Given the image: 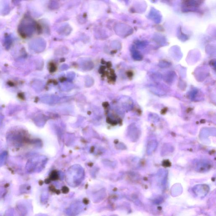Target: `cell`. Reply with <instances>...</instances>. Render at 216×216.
I'll list each match as a JSON object with an SVG mask.
<instances>
[{
  "mask_svg": "<svg viewBox=\"0 0 216 216\" xmlns=\"http://www.w3.org/2000/svg\"><path fill=\"white\" fill-rule=\"evenodd\" d=\"M35 28L34 21L28 16L24 18L18 27V32L22 38H29L34 34Z\"/></svg>",
  "mask_w": 216,
  "mask_h": 216,
  "instance_id": "obj_1",
  "label": "cell"
},
{
  "mask_svg": "<svg viewBox=\"0 0 216 216\" xmlns=\"http://www.w3.org/2000/svg\"><path fill=\"white\" fill-rule=\"evenodd\" d=\"M17 211L20 215L21 216H25L26 214L27 210L23 206L20 205L17 206Z\"/></svg>",
  "mask_w": 216,
  "mask_h": 216,
  "instance_id": "obj_2",
  "label": "cell"
}]
</instances>
